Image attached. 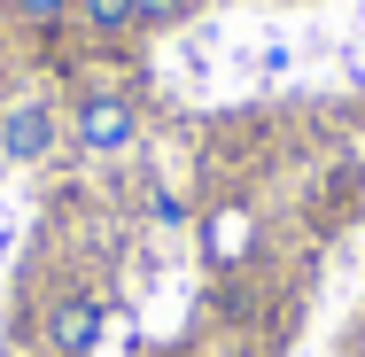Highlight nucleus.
<instances>
[{
    "label": "nucleus",
    "instance_id": "1",
    "mask_svg": "<svg viewBox=\"0 0 365 357\" xmlns=\"http://www.w3.org/2000/svg\"><path fill=\"white\" fill-rule=\"evenodd\" d=\"M101 326H109V303H101L93 287H39V319H31V334H39V350H47V357H93Z\"/></svg>",
    "mask_w": 365,
    "mask_h": 357
},
{
    "label": "nucleus",
    "instance_id": "2",
    "mask_svg": "<svg viewBox=\"0 0 365 357\" xmlns=\"http://www.w3.org/2000/svg\"><path fill=\"white\" fill-rule=\"evenodd\" d=\"M71 140L86 148V155H101V163H109V155H133V148H140V109H133L125 93H86L71 109Z\"/></svg>",
    "mask_w": 365,
    "mask_h": 357
},
{
    "label": "nucleus",
    "instance_id": "3",
    "mask_svg": "<svg viewBox=\"0 0 365 357\" xmlns=\"http://www.w3.org/2000/svg\"><path fill=\"white\" fill-rule=\"evenodd\" d=\"M63 133H71V117H55L47 93H24V101H8V117H0V155H8V163H39V155H55Z\"/></svg>",
    "mask_w": 365,
    "mask_h": 357
},
{
    "label": "nucleus",
    "instance_id": "4",
    "mask_svg": "<svg viewBox=\"0 0 365 357\" xmlns=\"http://www.w3.org/2000/svg\"><path fill=\"white\" fill-rule=\"evenodd\" d=\"M202 257H210V272L249 264V257H257V217L249 210H218L210 225H202Z\"/></svg>",
    "mask_w": 365,
    "mask_h": 357
},
{
    "label": "nucleus",
    "instance_id": "5",
    "mask_svg": "<svg viewBox=\"0 0 365 357\" xmlns=\"http://www.w3.org/2000/svg\"><path fill=\"white\" fill-rule=\"evenodd\" d=\"M78 16H86L93 39H125V31H140V0H78Z\"/></svg>",
    "mask_w": 365,
    "mask_h": 357
},
{
    "label": "nucleus",
    "instance_id": "6",
    "mask_svg": "<svg viewBox=\"0 0 365 357\" xmlns=\"http://www.w3.org/2000/svg\"><path fill=\"white\" fill-rule=\"evenodd\" d=\"M8 16L31 24V31H63V24L78 16V0H8Z\"/></svg>",
    "mask_w": 365,
    "mask_h": 357
},
{
    "label": "nucleus",
    "instance_id": "7",
    "mask_svg": "<svg viewBox=\"0 0 365 357\" xmlns=\"http://www.w3.org/2000/svg\"><path fill=\"white\" fill-rule=\"evenodd\" d=\"M187 0H140V24H179Z\"/></svg>",
    "mask_w": 365,
    "mask_h": 357
},
{
    "label": "nucleus",
    "instance_id": "8",
    "mask_svg": "<svg viewBox=\"0 0 365 357\" xmlns=\"http://www.w3.org/2000/svg\"><path fill=\"white\" fill-rule=\"evenodd\" d=\"M0 78H8V31H0Z\"/></svg>",
    "mask_w": 365,
    "mask_h": 357
}]
</instances>
